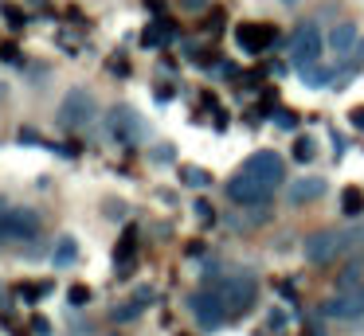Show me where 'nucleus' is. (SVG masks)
<instances>
[{"label":"nucleus","instance_id":"f257e3e1","mask_svg":"<svg viewBox=\"0 0 364 336\" xmlns=\"http://www.w3.org/2000/svg\"><path fill=\"white\" fill-rule=\"evenodd\" d=\"M325 47H329V39L321 36V28H317L314 20L298 23V28L290 31V43H286V59H290L294 70H309L314 63H321Z\"/></svg>","mask_w":364,"mask_h":336},{"label":"nucleus","instance_id":"f03ea898","mask_svg":"<svg viewBox=\"0 0 364 336\" xmlns=\"http://www.w3.org/2000/svg\"><path fill=\"white\" fill-rule=\"evenodd\" d=\"M188 313L196 317V325L200 328H223L228 325V301H223V289H220V281H204V286L196 289V293L188 297Z\"/></svg>","mask_w":364,"mask_h":336},{"label":"nucleus","instance_id":"7ed1b4c3","mask_svg":"<svg viewBox=\"0 0 364 336\" xmlns=\"http://www.w3.org/2000/svg\"><path fill=\"white\" fill-rule=\"evenodd\" d=\"M353 242H356V234L353 231H337V227H325V231H314L306 239V262L309 266H329V262H337L345 250H353Z\"/></svg>","mask_w":364,"mask_h":336},{"label":"nucleus","instance_id":"20e7f679","mask_svg":"<svg viewBox=\"0 0 364 336\" xmlns=\"http://www.w3.org/2000/svg\"><path fill=\"white\" fill-rule=\"evenodd\" d=\"M95 114H98L95 94H90V90H82V86H75V90H67V94H63V102H59L55 121H59V129L79 133V129H87V125L95 121Z\"/></svg>","mask_w":364,"mask_h":336},{"label":"nucleus","instance_id":"39448f33","mask_svg":"<svg viewBox=\"0 0 364 336\" xmlns=\"http://www.w3.org/2000/svg\"><path fill=\"white\" fill-rule=\"evenodd\" d=\"M220 289H223V301H228L231 320L247 317V313L255 309V301H259V278H255V273H247V270L220 278Z\"/></svg>","mask_w":364,"mask_h":336},{"label":"nucleus","instance_id":"423d86ee","mask_svg":"<svg viewBox=\"0 0 364 336\" xmlns=\"http://www.w3.org/2000/svg\"><path fill=\"white\" fill-rule=\"evenodd\" d=\"M40 234V215L32 207H0V242H28Z\"/></svg>","mask_w":364,"mask_h":336},{"label":"nucleus","instance_id":"0eeeda50","mask_svg":"<svg viewBox=\"0 0 364 336\" xmlns=\"http://www.w3.org/2000/svg\"><path fill=\"white\" fill-rule=\"evenodd\" d=\"M223 188H228V200L235 203V207H267L270 195H274V188L262 184V180H255V176H247V172L231 176Z\"/></svg>","mask_w":364,"mask_h":336},{"label":"nucleus","instance_id":"6e6552de","mask_svg":"<svg viewBox=\"0 0 364 336\" xmlns=\"http://www.w3.org/2000/svg\"><path fill=\"white\" fill-rule=\"evenodd\" d=\"M106 129H110V137L118 141V145H137V141L145 137V121L141 114H137L134 106H114L110 114H106Z\"/></svg>","mask_w":364,"mask_h":336},{"label":"nucleus","instance_id":"1a4fd4ad","mask_svg":"<svg viewBox=\"0 0 364 336\" xmlns=\"http://www.w3.org/2000/svg\"><path fill=\"white\" fill-rule=\"evenodd\" d=\"M321 313L333 320H364V281H356V286H348V289H337V293L321 305Z\"/></svg>","mask_w":364,"mask_h":336},{"label":"nucleus","instance_id":"9d476101","mask_svg":"<svg viewBox=\"0 0 364 336\" xmlns=\"http://www.w3.org/2000/svg\"><path fill=\"white\" fill-rule=\"evenodd\" d=\"M243 172L255 176V180H262V184H270V188H278L286 180V161H282V153H274V148H259V153H251L243 161Z\"/></svg>","mask_w":364,"mask_h":336},{"label":"nucleus","instance_id":"9b49d317","mask_svg":"<svg viewBox=\"0 0 364 336\" xmlns=\"http://www.w3.org/2000/svg\"><path fill=\"white\" fill-rule=\"evenodd\" d=\"M235 43L243 47L247 55H262L267 47L278 43V31H274V23H239V28H235Z\"/></svg>","mask_w":364,"mask_h":336},{"label":"nucleus","instance_id":"f8f14e48","mask_svg":"<svg viewBox=\"0 0 364 336\" xmlns=\"http://www.w3.org/2000/svg\"><path fill=\"white\" fill-rule=\"evenodd\" d=\"M325 180L321 176H301V180H294L290 184V192H286V200L294 203V207H306V203H314V200H321L325 195Z\"/></svg>","mask_w":364,"mask_h":336},{"label":"nucleus","instance_id":"ddd939ff","mask_svg":"<svg viewBox=\"0 0 364 336\" xmlns=\"http://www.w3.org/2000/svg\"><path fill=\"white\" fill-rule=\"evenodd\" d=\"M325 39H329V51H337V55H348L353 47H360V31H356V23H353V20L333 23V31H329Z\"/></svg>","mask_w":364,"mask_h":336},{"label":"nucleus","instance_id":"4468645a","mask_svg":"<svg viewBox=\"0 0 364 336\" xmlns=\"http://www.w3.org/2000/svg\"><path fill=\"white\" fill-rule=\"evenodd\" d=\"M51 262L55 266H75L79 262V242H75L71 234H63V239L55 242V250H51Z\"/></svg>","mask_w":364,"mask_h":336},{"label":"nucleus","instance_id":"2eb2a0df","mask_svg":"<svg viewBox=\"0 0 364 336\" xmlns=\"http://www.w3.org/2000/svg\"><path fill=\"white\" fill-rule=\"evenodd\" d=\"M337 70H341V67H321V63H314L309 70H301V78H306L309 86H333Z\"/></svg>","mask_w":364,"mask_h":336},{"label":"nucleus","instance_id":"dca6fc26","mask_svg":"<svg viewBox=\"0 0 364 336\" xmlns=\"http://www.w3.org/2000/svg\"><path fill=\"white\" fill-rule=\"evenodd\" d=\"M341 207H345V215L360 219L364 215V192L360 188H345V192H341Z\"/></svg>","mask_w":364,"mask_h":336},{"label":"nucleus","instance_id":"f3484780","mask_svg":"<svg viewBox=\"0 0 364 336\" xmlns=\"http://www.w3.org/2000/svg\"><path fill=\"white\" fill-rule=\"evenodd\" d=\"M181 180L188 188H212V172L208 168H196V164H184L181 168Z\"/></svg>","mask_w":364,"mask_h":336},{"label":"nucleus","instance_id":"a211bd4d","mask_svg":"<svg viewBox=\"0 0 364 336\" xmlns=\"http://www.w3.org/2000/svg\"><path fill=\"white\" fill-rule=\"evenodd\" d=\"M168 39H173V28H168L165 20H157V23H153V28L141 36V43H145V47H161V43H168Z\"/></svg>","mask_w":364,"mask_h":336},{"label":"nucleus","instance_id":"6ab92c4d","mask_svg":"<svg viewBox=\"0 0 364 336\" xmlns=\"http://www.w3.org/2000/svg\"><path fill=\"white\" fill-rule=\"evenodd\" d=\"M314 156H317V141L314 137H298V141H294V161H298V164H309Z\"/></svg>","mask_w":364,"mask_h":336},{"label":"nucleus","instance_id":"aec40b11","mask_svg":"<svg viewBox=\"0 0 364 336\" xmlns=\"http://www.w3.org/2000/svg\"><path fill=\"white\" fill-rule=\"evenodd\" d=\"M137 317H141V301H126L122 309H114V320H122V325H126V320H137Z\"/></svg>","mask_w":364,"mask_h":336},{"label":"nucleus","instance_id":"412c9836","mask_svg":"<svg viewBox=\"0 0 364 336\" xmlns=\"http://www.w3.org/2000/svg\"><path fill=\"white\" fill-rule=\"evenodd\" d=\"M134 250H137V234H134V231H126V239L118 242V262L126 266V262H129V254H134Z\"/></svg>","mask_w":364,"mask_h":336},{"label":"nucleus","instance_id":"4be33fe9","mask_svg":"<svg viewBox=\"0 0 364 336\" xmlns=\"http://www.w3.org/2000/svg\"><path fill=\"white\" fill-rule=\"evenodd\" d=\"M192 211H196V219H200L204 227H212V223H215V207H212L208 200H196V207H192Z\"/></svg>","mask_w":364,"mask_h":336},{"label":"nucleus","instance_id":"5701e85b","mask_svg":"<svg viewBox=\"0 0 364 336\" xmlns=\"http://www.w3.org/2000/svg\"><path fill=\"white\" fill-rule=\"evenodd\" d=\"M67 301H71L75 309H82V305H90V289H87V286H71V293H67Z\"/></svg>","mask_w":364,"mask_h":336},{"label":"nucleus","instance_id":"b1692460","mask_svg":"<svg viewBox=\"0 0 364 336\" xmlns=\"http://www.w3.org/2000/svg\"><path fill=\"white\" fill-rule=\"evenodd\" d=\"M51 293V286H20V297L24 301H40V297H48Z\"/></svg>","mask_w":364,"mask_h":336},{"label":"nucleus","instance_id":"393cba45","mask_svg":"<svg viewBox=\"0 0 364 336\" xmlns=\"http://www.w3.org/2000/svg\"><path fill=\"white\" fill-rule=\"evenodd\" d=\"M274 125H278V129H294V125H298L294 109H278V114H274Z\"/></svg>","mask_w":364,"mask_h":336},{"label":"nucleus","instance_id":"a878e982","mask_svg":"<svg viewBox=\"0 0 364 336\" xmlns=\"http://www.w3.org/2000/svg\"><path fill=\"white\" fill-rule=\"evenodd\" d=\"M348 121H353V129L364 133V106H353V109H348Z\"/></svg>","mask_w":364,"mask_h":336},{"label":"nucleus","instance_id":"bb28decb","mask_svg":"<svg viewBox=\"0 0 364 336\" xmlns=\"http://www.w3.org/2000/svg\"><path fill=\"white\" fill-rule=\"evenodd\" d=\"M32 332H36V336H51V325H48L43 317H36V320H32Z\"/></svg>","mask_w":364,"mask_h":336},{"label":"nucleus","instance_id":"cd10ccee","mask_svg":"<svg viewBox=\"0 0 364 336\" xmlns=\"http://www.w3.org/2000/svg\"><path fill=\"white\" fill-rule=\"evenodd\" d=\"M208 4H212V0H181V8H188V12H204Z\"/></svg>","mask_w":364,"mask_h":336},{"label":"nucleus","instance_id":"c85d7f7f","mask_svg":"<svg viewBox=\"0 0 364 336\" xmlns=\"http://www.w3.org/2000/svg\"><path fill=\"white\" fill-rule=\"evenodd\" d=\"M267 325H270V328H282V325H286V313H282V309H274V313L267 317Z\"/></svg>","mask_w":364,"mask_h":336},{"label":"nucleus","instance_id":"c756f323","mask_svg":"<svg viewBox=\"0 0 364 336\" xmlns=\"http://www.w3.org/2000/svg\"><path fill=\"white\" fill-rule=\"evenodd\" d=\"M4 16H9V23H12V28H20V23H24V16H20L16 8H4Z\"/></svg>","mask_w":364,"mask_h":336},{"label":"nucleus","instance_id":"7c9ffc66","mask_svg":"<svg viewBox=\"0 0 364 336\" xmlns=\"http://www.w3.org/2000/svg\"><path fill=\"white\" fill-rule=\"evenodd\" d=\"M20 141H28V145H40V133H36V129H20Z\"/></svg>","mask_w":364,"mask_h":336},{"label":"nucleus","instance_id":"2f4dec72","mask_svg":"<svg viewBox=\"0 0 364 336\" xmlns=\"http://www.w3.org/2000/svg\"><path fill=\"white\" fill-rule=\"evenodd\" d=\"M145 8H149V12H157V16H161V12H165V0H145Z\"/></svg>","mask_w":364,"mask_h":336},{"label":"nucleus","instance_id":"473e14b6","mask_svg":"<svg viewBox=\"0 0 364 336\" xmlns=\"http://www.w3.org/2000/svg\"><path fill=\"white\" fill-rule=\"evenodd\" d=\"M282 4H298V0H282Z\"/></svg>","mask_w":364,"mask_h":336},{"label":"nucleus","instance_id":"72a5a7b5","mask_svg":"<svg viewBox=\"0 0 364 336\" xmlns=\"http://www.w3.org/2000/svg\"><path fill=\"white\" fill-rule=\"evenodd\" d=\"M0 98H4V86H0Z\"/></svg>","mask_w":364,"mask_h":336}]
</instances>
